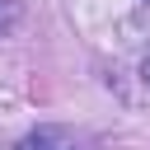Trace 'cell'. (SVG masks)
Wrapping results in <instances>:
<instances>
[{
	"mask_svg": "<svg viewBox=\"0 0 150 150\" xmlns=\"http://www.w3.org/2000/svg\"><path fill=\"white\" fill-rule=\"evenodd\" d=\"M19 150H80V141L70 131H61V127H38V131H28L19 141Z\"/></svg>",
	"mask_w": 150,
	"mask_h": 150,
	"instance_id": "cell-1",
	"label": "cell"
},
{
	"mask_svg": "<svg viewBox=\"0 0 150 150\" xmlns=\"http://www.w3.org/2000/svg\"><path fill=\"white\" fill-rule=\"evenodd\" d=\"M14 14H19V9H14V0H0V33L14 23Z\"/></svg>",
	"mask_w": 150,
	"mask_h": 150,
	"instance_id": "cell-2",
	"label": "cell"
},
{
	"mask_svg": "<svg viewBox=\"0 0 150 150\" xmlns=\"http://www.w3.org/2000/svg\"><path fill=\"white\" fill-rule=\"evenodd\" d=\"M141 75H145V84H150V56H145V66H141Z\"/></svg>",
	"mask_w": 150,
	"mask_h": 150,
	"instance_id": "cell-3",
	"label": "cell"
}]
</instances>
